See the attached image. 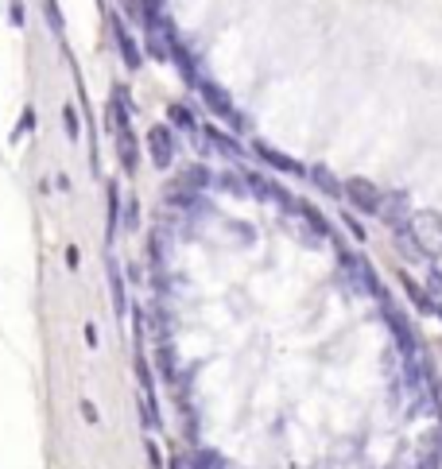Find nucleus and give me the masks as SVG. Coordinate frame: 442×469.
I'll list each match as a JSON object with an SVG mask.
<instances>
[{
	"label": "nucleus",
	"mask_w": 442,
	"mask_h": 469,
	"mask_svg": "<svg viewBox=\"0 0 442 469\" xmlns=\"http://www.w3.org/2000/svg\"><path fill=\"white\" fill-rule=\"evenodd\" d=\"M396 241H400V249L407 256L438 260V256H442V213L438 210H419V213H412V221L396 229Z\"/></svg>",
	"instance_id": "nucleus-1"
},
{
	"label": "nucleus",
	"mask_w": 442,
	"mask_h": 469,
	"mask_svg": "<svg viewBox=\"0 0 442 469\" xmlns=\"http://www.w3.org/2000/svg\"><path fill=\"white\" fill-rule=\"evenodd\" d=\"M346 198L358 213H381L384 190L376 183H369V179H346Z\"/></svg>",
	"instance_id": "nucleus-2"
},
{
	"label": "nucleus",
	"mask_w": 442,
	"mask_h": 469,
	"mask_svg": "<svg viewBox=\"0 0 442 469\" xmlns=\"http://www.w3.org/2000/svg\"><path fill=\"white\" fill-rule=\"evenodd\" d=\"M342 268L350 272V280L358 291L365 295H384L381 291V283H376V272H373V264L365 260V256H353V252H342Z\"/></svg>",
	"instance_id": "nucleus-3"
},
{
	"label": "nucleus",
	"mask_w": 442,
	"mask_h": 469,
	"mask_svg": "<svg viewBox=\"0 0 442 469\" xmlns=\"http://www.w3.org/2000/svg\"><path fill=\"white\" fill-rule=\"evenodd\" d=\"M148 152H152L156 167H171L175 163V136H171L167 124H152L148 128Z\"/></svg>",
	"instance_id": "nucleus-4"
},
{
	"label": "nucleus",
	"mask_w": 442,
	"mask_h": 469,
	"mask_svg": "<svg viewBox=\"0 0 442 469\" xmlns=\"http://www.w3.org/2000/svg\"><path fill=\"white\" fill-rule=\"evenodd\" d=\"M194 90L202 93V105H206V109H210L213 116H221V121H233V113H237V109H233L229 93H225L218 82H206V78H202L198 85H194Z\"/></svg>",
	"instance_id": "nucleus-5"
},
{
	"label": "nucleus",
	"mask_w": 442,
	"mask_h": 469,
	"mask_svg": "<svg viewBox=\"0 0 442 469\" xmlns=\"http://www.w3.org/2000/svg\"><path fill=\"white\" fill-rule=\"evenodd\" d=\"M253 152L261 155V163H268V167H276V171H284V175H299V179H307V171L310 167H303V163H295V159H287L279 147H272V144H264V140H256L253 144Z\"/></svg>",
	"instance_id": "nucleus-6"
},
{
	"label": "nucleus",
	"mask_w": 442,
	"mask_h": 469,
	"mask_svg": "<svg viewBox=\"0 0 442 469\" xmlns=\"http://www.w3.org/2000/svg\"><path fill=\"white\" fill-rule=\"evenodd\" d=\"M376 218H384V226H392V229L407 226V221H412V206H407L404 190H392V195H384L381 213H376Z\"/></svg>",
	"instance_id": "nucleus-7"
},
{
	"label": "nucleus",
	"mask_w": 442,
	"mask_h": 469,
	"mask_svg": "<svg viewBox=\"0 0 442 469\" xmlns=\"http://www.w3.org/2000/svg\"><path fill=\"white\" fill-rule=\"evenodd\" d=\"M113 43H117V51H121V59H125V67L133 70V74H136L140 67H144V55H140L133 31H128V28H125V20H117V16H113Z\"/></svg>",
	"instance_id": "nucleus-8"
},
{
	"label": "nucleus",
	"mask_w": 442,
	"mask_h": 469,
	"mask_svg": "<svg viewBox=\"0 0 442 469\" xmlns=\"http://www.w3.org/2000/svg\"><path fill=\"white\" fill-rule=\"evenodd\" d=\"M113 140H117V155H121V167L128 171V175H136V167H140V140H136L133 124L117 128Z\"/></svg>",
	"instance_id": "nucleus-9"
},
{
	"label": "nucleus",
	"mask_w": 442,
	"mask_h": 469,
	"mask_svg": "<svg viewBox=\"0 0 442 469\" xmlns=\"http://www.w3.org/2000/svg\"><path fill=\"white\" fill-rule=\"evenodd\" d=\"M307 179H310V183H315L318 190H322V195H330V198H338V195H346V183H338V179H334L330 175V167H310L307 171Z\"/></svg>",
	"instance_id": "nucleus-10"
},
{
	"label": "nucleus",
	"mask_w": 442,
	"mask_h": 469,
	"mask_svg": "<svg viewBox=\"0 0 442 469\" xmlns=\"http://www.w3.org/2000/svg\"><path fill=\"white\" fill-rule=\"evenodd\" d=\"M291 213H299V218H303L307 226L318 233V237H330V233H334V229H330V221L322 218V213H318L315 206H310V202H295V210H291Z\"/></svg>",
	"instance_id": "nucleus-11"
},
{
	"label": "nucleus",
	"mask_w": 442,
	"mask_h": 469,
	"mask_svg": "<svg viewBox=\"0 0 442 469\" xmlns=\"http://www.w3.org/2000/svg\"><path fill=\"white\" fill-rule=\"evenodd\" d=\"M206 144H213L221 155H233V159H245V152H241V144L237 140H229L225 132H218V128H206Z\"/></svg>",
	"instance_id": "nucleus-12"
},
{
	"label": "nucleus",
	"mask_w": 442,
	"mask_h": 469,
	"mask_svg": "<svg viewBox=\"0 0 442 469\" xmlns=\"http://www.w3.org/2000/svg\"><path fill=\"white\" fill-rule=\"evenodd\" d=\"M404 287H407V295H412L415 298V306H419V311H438V303H435V298H430L427 291H423V287H419L415 280H412V275H404Z\"/></svg>",
	"instance_id": "nucleus-13"
},
{
	"label": "nucleus",
	"mask_w": 442,
	"mask_h": 469,
	"mask_svg": "<svg viewBox=\"0 0 442 469\" xmlns=\"http://www.w3.org/2000/svg\"><path fill=\"white\" fill-rule=\"evenodd\" d=\"M109 283H113V311L121 314L128 306V298H125V280H121V268H117V264H109Z\"/></svg>",
	"instance_id": "nucleus-14"
},
{
	"label": "nucleus",
	"mask_w": 442,
	"mask_h": 469,
	"mask_svg": "<svg viewBox=\"0 0 442 469\" xmlns=\"http://www.w3.org/2000/svg\"><path fill=\"white\" fill-rule=\"evenodd\" d=\"M167 116H171V124H179V128H182V132H190V128H198V124H194V113L187 109V105H171V109H167Z\"/></svg>",
	"instance_id": "nucleus-15"
},
{
	"label": "nucleus",
	"mask_w": 442,
	"mask_h": 469,
	"mask_svg": "<svg viewBox=\"0 0 442 469\" xmlns=\"http://www.w3.org/2000/svg\"><path fill=\"white\" fill-rule=\"evenodd\" d=\"M117 221H121V190H117V183L109 187V237L117 233Z\"/></svg>",
	"instance_id": "nucleus-16"
},
{
	"label": "nucleus",
	"mask_w": 442,
	"mask_h": 469,
	"mask_svg": "<svg viewBox=\"0 0 442 469\" xmlns=\"http://www.w3.org/2000/svg\"><path fill=\"white\" fill-rule=\"evenodd\" d=\"M62 124H67V136H70V140H78L82 128H78V109H74V105H67V109H62Z\"/></svg>",
	"instance_id": "nucleus-17"
},
{
	"label": "nucleus",
	"mask_w": 442,
	"mask_h": 469,
	"mask_svg": "<svg viewBox=\"0 0 442 469\" xmlns=\"http://www.w3.org/2000/svg\"><path fill=\"white\" fill-rule=\"evenodd\" d=\"M31 124H36V113H31V109H24V116H20V128H16V136L31 132Z\"/></svg>",
	"instance_id": "nucleus-18"
},
{
	"label": "nucleus",
	"mask_w": 442,
	"mask_h": 469,
	"mask_svg": "<svg viewBox=\"0 0 442 469\" xmlns=\"http://www.w3.org/2000/svg\"><path fill=\"white\" fill-rule=\"evenodd\" d=\"M82 415H85V419H90V423H97V419H101V415H97V408H93L90 400H82Z\"/></svg>",
	"instance_id": "nucleus-19"
},
{
	"label": "nucleus",
	"mask_w": 442,
	"mask_h": 469,
	"mask_svg": "<svg viewBox=\"0 0 442 469\" xmlns=\"http://www.w3.org/2000/svg\"><path fill=\"white\" fill-rule=\"evenodd\" d=\"M438 446H442V431H438Z\"/></svg>",
	"instance_id": "nucleus-20"
}]
</instances>
